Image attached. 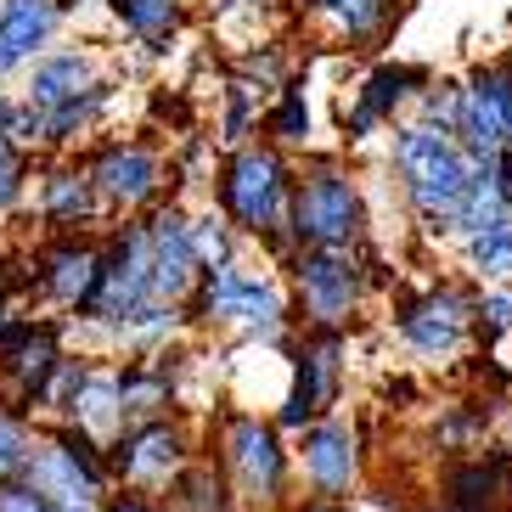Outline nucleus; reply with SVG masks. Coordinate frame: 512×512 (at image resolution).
Masks as SVG:
<instances>
[{"label": "nucleus", "instance_id": "obj_1", "mask_svg": "<svg viewBox=\"0 0 512 512\" xmlns=\"http://www.w3.org/2000/svg\"><path fill=\"white\" fill-rule=\"evenodd\" d=\"M389 169L394 186H400V203L411 209L422 231H439L451 237L456 220H462V203L479 181V158H467V147L439 130V124L422 119H400L389 136Z\"/></svg>", "mask_w": 512, "mask_h": 512}, {"label": "nucleus", "instance_id": "obj_2", "mask_svg": "<svg viewBox=\"0 0 512 512\" xmlns=\"http://www.w3.org/2000/svg\"><path fill=\"white\" fill-rule=\"evenodd\" d=\"M293 186H299V169L287 164V152L276 141H248L214 175V209L237 226V237H254L271 254L293 259V242H287Z\"/></svg>", "mask_w": 512, "mask_h": 512}, {"label": "nucleus", "instance_id": "obj_3", "mask_svg": "<svg viewBox=\"0 0 512 512\" xmlns=\"http://www.w3.org/2000/svg\"><path fill=\"white\" fill-rule=\"evenodd\" d=\"M186 321L192 327H214V332H242L254 344H282L287 332L299 327L293 293L271 271H248L237 259L203 271L197 293L186 299Z\"/></svg>", "mask_w": 512, "mask_h": 512}, {"label": "nucleus", "instance_id": "obj_4", "mask_svg": "<svg viewBox=\"0 0 512 512\" xmlns=\"http://www.w3.org/2000/svg\"><path fill=\"white\" fill-rule=\"evenodd\" d=\"M214 462L226 467L231 490H237L242 512H293V451H287L276 417L259 411H226L214 428Z\"/></svg>", "mask_w": 512, "mask_h": 512}, {"label": "nucleus", "instance_id": "obj_5", "mask_svg": "<svg viewBox=\"0 0 512 512\" xmlns=\"http://www.w3.org/2000/svg\"><path fill=\"white\" fill-rule=\"evenodd\" d=\"M287 242L299 248H366V197L344 158H310L293 186Z\"/></svg>", "mask_w": 512, "mask_h": 512}, {"label": "nucleus", "instance_id": "obj_6", "mask_svg": "<svg viewBox=\"0 0 512 512\" xmlns=\"http://www.w3.org/2000/svg\"><path fill=\"white\" fill-rule=\"evenodd\" d=\"M366 248H299L287 259V293L304 332H349L366 304Z\"/></svg>", "mask_w": 512, "mask_h": 512}, {"label": "nucleus", "instance_id": "obj_7", "mask_svg": "<svg viewBox=\"0 0 512 512\" xmlns=\"http://www.w3.org/2000/svg\"><path fill=\"white\" fill-rule=\"evenodd\" d=\"M23 479L51 496L62 512H102V501L113 496V473H107V445H96L91 434H79L68 422H51L34 439V456L23 467Z\"/></svg>", "mask_w": 512, "mask_h": 512}, {"label": "nucleus", "instance_id": "obj_8", "mask_svg": "<svg viewBox=\"0 0 512 512\" xmlns=\"http://www.w3.org/2000/svg\"><path fill=\"white\" fill-rule=\"evenodd\" d=\"M394 332L422 361H451L479 332V293H467L462 282H422L394 293Z\"/></svg>", "mask_w": 512, "mask_h": 512}, {"label": "nucleus", "instance_id": "obj_9", "mask_svg": "<svg viewBox=\"0 0 512 512\" xmlns=\"http://www.w3.org/2000/svg\"><path fill=\"white\" fill-rule=\"evenodd\" d=\"M344 332H299L293 338V383H287L282 406H276V428L282 434H304L310 422L332 417L344 400Z\"/></svg>", "mask_w": 512, "mask_h": 512}, {"label": "nucleus", "instance_id": "obj_10", "mask_svg": "<svg viewBox=\"0 0 512 512\" xmlns=\"http://www.w3.org/2000/svg\"><path fill=\"white\" fill-rule=\"evenodd\" d=\"M147 304H164L158 293H152V231L147 226H124V231L107 237L102 282H96L91 304L79 310V321L119 332L124 321L136 316V310H147Z\"/></svg>", "mask_w": 512, "mask_h": 512}, {"label": "nucleus", "instance_id": "obj_11", "mask_svg": "<svg viewBox=\"0 0 512 512\" xmlns=\"http://www.w3.org/2000/svg\"><path fill=\"white\" fill-rule=\"evenodd\" d=\"M192 434H186L181 417H152L124 428L113 445H107V473H113V490H152V496H169V484L181 479V467L192 462Z\"/></svg>", "mask_w": 512, "mask_h": 512}, {"label": "nucleus", "instance_id": "obj_12", "mask_svg": "<svg viewBox=\"0 0 512 512\" xmlns=\"http://www.w3.org/2000/svg\"><path fill=\"white\" fill-rule=\"evenodd\" d=\"M456 141L479 164H490V158H501L512 147V57H490L462 74Z\"/></svg>", "mask_w": 512, "mask_h": 512}, {"label": "nucleus", "instance_id": "obj_13", "mask_svg": "<svg viewBox=\"0 0 512 512\" xmlns=\"http://www.w3.org/2000/svg\"><path fill=\"white\" fill-rule=\"evenodd\" d=\"M293 462H299V479L310 484V496L327 501H349L366 479V451H361V428L349 417H321L310 422L293 445Z\"/></svg>", "mask_w": 512, "mask_h": 512}, {"label": "nucleus", "instance_id": "obj_14", "mask_svg": "<svg viewBox=\"0 0 512 512\" xmlns=\"http://www.w3.org/2000/svg\"><path fill=\"white\" fill-rule=\"evenodd\" d=\"M428 85H434V74L422 62H377L344 107V136L366 141L377 130H394V124L406 119V107H417V96Z\"/></svg>", "mask_w": 512, "mask_h": 512}, {"label": "nucleus", "instance_id": "obj_15", "mask_svg": "<svg viewBox=\"0 0 512 512\" xmlns=\"http://www.w3.org/2000/svg\"><path fill=\"white\" fill-rule=\"evenodd\" d=\"M91 181L107 209L136 214L147 203H158V192H164V158L152 147H141V141H113V147L96 152Z\"/></svg>", "mask_w": 512, "mask_h": 512}, {"label": "nucleus", "instance_id": "obj_16", "mask_svg": "<svg viewBox=\"0 0 512 512\" xmlns=\"http://www.w3.org/2000/svg\"><path fill=\"white\" fill-rule=\"evenodd\" d=\"M152 231V293L164 304H181L197 293V282H203V259H197V242H192V214L186 209H158L147 220Z\"/></svg>", "mask_w": 512, "mask_h": 512}, {"label": "nucleus", "instance_id": "obj_17", "mask_svg": "<svg viewBox=\"0 0 512 512\" xmlns=\"http://www.w3.org/2000/svg\"><path fill=\"white\" fill-rule=\"evenodd\" d=\"M512 501V451L507 456H456L439 479L445 512H501Z\"/></svg>", "mask_w": 512, "mask_h": 512}, {"label": "nucleus", "instance_id": "obj_18", "mask_svg": "<svg viewBox=\"0 0 512 512\" xmlns=\"http://www.w3.org/2000/svg\"><path fill=\"white\" fill-rule=\"evenodd\" d=\"M62 361H68V355H62L57 327H51V321H29L23 344H17L6 361H0V377H6V389H12V406H17V411H34V406H40Z\"/></svg>", "mask_w": 512, "mask_h": 512}, {"label": "nucleus", "instance_id": "obj_19", "mask_svg": "<svg viewBox=\"0 0 512 512\" xmlns=\"http://www.w3.org/2000/svg\"><path fill=\"white\" fill-rule=\"evenodd\" d=\"M40 293H46L57 310H85L91 304V293H96V282H102V248L96 242H79V237H68V242H57L46 259H40Z\"/></svg>", "mask_w": 512, "mask_h": 512}, {"label": "nucleus", "instance_id": "obj_20", "mask_svg": "<svg viewBox=\"0 0 512 512\" xmlns=\"http://www.w3.org/2000/svg\"><path fill=\"white\" fill-rule=\"evenodd\" d=\"M119 394H124V428H136V422H152V417H169L175 411V361L164 355H136V361L119 366Z\"/></svg>", "mask_w": 512, "mask_h": 512}, {"label": "nucleus", "instance_id": "obj_21", "mask_svg": "<svg viewBox=\"0 0 512 512\" xmlns=\"http://www.w3.org/2000/svg\"><path fill=\"white\" fill-rule=\"evenodd\" d=\"M299 6H304V17H316L321 29L349 51L377 46V40L389 34L394 12H400L394 0H299Z\"/></svg>", "mask_w": 512, "mask_h": 512}, {"label": "nucleus", "instance_id": "obj_22", "mask_svg": "<svg viewBox=\"0 0 512 512\" xmlns=\"http://www.w3.org/2000/svg\"><path fill=\"white\" fill-rule=\"evenodd\" d=\"M68 428L91 434L96 445H113L124 434V394H119V366H91L79 383L74 406H68Z\"/></svg>", "mask_w": 512, "mask_h": 512}, {"label": "nucleus", "instance_id": "obj_23", "mask_svg": "<svg viewBox=\"0 0 512 512\" xmlns=\"http://www.w3.org/2000/svg\"><path fill=\"white\" fill-rule=\"evenodd\" d=\"M51 29H57V6L51 0H0V74L29 62L51 40Z\"/></svg>", "mask_w": 512, "mask_h": 512}, {"label": "nucleus", "instance_id": "obj_24", "mask_svg": "<svg viewBox=\"0 0 512 512\" xmlns=\"http://www.w3.org/2000/svg\"><path fill=\"white\" fill-rule=\"evenodd\" d=\"M169 507L175 512H242V501L214 456H192L181 467V479L169 484Z\"/></svg>", "mask_w": 512, "mask_h": 512}, {"label": "nucleus", "instance_id": "obj_25", "mask_svg": "<svg viewBox=\"0 0 512 512\" xmlns=\"http://www.w3.org/2000/svg\"><path fill=\"white\" fill-rule=\"evenodd\" d=\"M91 91H96V62L85 51H57V57L34 62V85H29L34 107H62V102H79V96H91Z\"/></svg>", "mask_w": 512, "mask_h": 512}, {"label": "nucleus", "instance_id": "obj_26", "mask_svg": "<svg viewBox=\"0 0 512 512\" xmlns=\"http://www.w3.org/2000/svg\"><path fill=\"white\" fill-rule=\"evenodd\" d=\"M96 181L91 169H57L46 186H40V214H46L51 231H79L96 214Z\"/></svg>", "mask_w": 512, "mask_h": 512}, {"label": "nucleus", "instance_id": "obj_27", "mask_svg": "<svg viewBox=\"0 0 512 512\" xmlns=\"http://www.w3.org/2000/svg\"><path fill=\"white\" fill-rule=\"evenodd\" d=\"M456 248H462V265H467V276H473L479 287L512 282V214L496 220V226H484L479 237L456 242Z\"/></svg>", "mask_w": 512, "mask_h": 512}, {"label": "nucleus", "instance_id": "obj_28", "mask_svg": "<svg viewBox=\"0 0 512 512\" xmlns=\"http://www.w3.org/2000/svg\"><path fill=\"white\" fill-rule=\"evenodd\" d=\"M265 136H271L276 147H304V141H310V102H304V79L299 74L276 91L271 113H265Z\"/></svg>", "mask_w": 512, "mask_h": 512}, {"label": "nucleus", "instance_id": "obj_29", "mask_svg": "<svg viewBox=\"0 0 512 512\" xmlns=\"http://www.w3.org/2000/svg\"><path fill=\"white\" fill-rule=\"evenodd\" d=\"M113 12H119V23L136 40H147V46H164L169 34H175V17H181V6L175 0H113Z\"/></svg>", "mask_w": 512, "mask_h": 512}, {"label": "nucleus", "instance_id": "obj_30", "mask_svg": "<svg viewBox=\"0 0 512 512\" xmlns=\"http://www.w3.org/2000/svg\"><path fill=\"white\" fill-rule=\"evenodd\" d=\"M34 439H40V428L29 422V411H17V406L0 411V484L23 479V467L34 456Z\"/></svg>", "mask_w": 512, "mask_h": 512}, {"label": "nucleus", "instance_id": "obj_31", "mask_svg": "<svg viewBox=\"0 0 512 512\" xmlns=\"http://www.w3.org/2000/svg\"><path fill=\"white\" fill-rule=\"evenodd\" d=\"M192 242H197V259H203V271H214V265H231L237 259V226H231L220 209H209V214H197L192 220Z\"/></svg>", "mask_w": 512, "mask_h": 512}, {"label": "nucleus", "instance_id": "obj_32", "mask_svg": "<svg viewBox=\"0 0 512 512\" xmlns=\"http://www.w3.org/2000/svg\"><path fill=\"white\" fill-rule=\"evenodd\" d=\"M456 113H462V79H434V85L417 96V107H411V119L439 124V130H451V136H456Z\"/></svg>", "mask_w": 512, "mask_h": 512}, {"label": "nucleus", "instance_id": "obj_33", "mask_svg": "<svg viewBox=\"0 0 512 512\" xmlns=\"http://www.w3.org/2000/svg\"><path fill=\"white\" fill-rule=\"evenodd\" d=\"M479 332L484 338H512V282L479 287Z\"/></svg>", "mask_w": 512, "mask_h": 512}, {"label": "nucleus", "instance_id": "obj_34", "mask_svg": "<svg viewBox=\"0 0 512 512\" xmlns=\"http://www.w3.org/2000/svg\"><path fill=\"white\" fill-rule=\"evenodd\" d=\"M0 512H62L51 496H40L29 479H12V484H0Z\"/></svg>", "mask_w": 512, "mask_h": 512}, {"label": "nucleus", "instance_id": "obj_35", "mask_svg": "<svg viewBox=\"0 0 512 512\" xmlns=\"http://www.w3.org/2000/svg\"><path fill=\"white\" fill-rule=\"evenodd\" d=\"M102 512H175L169 496H152V490H113L102 501Z\"/></svg>", "mask_w": 512, "mask_h": 512}, {"label": "nucleus", "instance_id": "obj_36", "mask_svg": "<svg viewBox=\"0 0 512 512\" xmlns=\"http://www.w3.org/2000/svg\"><path fill=\"white\" fill-rule=\"evenodd\" d=\"M23 192V158H0V209H12Z\"/></svg>", "mask_w": 512, "mask_h": 512}, {"label": "nucleus", "instance_id": "obj_37", "mask_svg": "<svg viewBox=\"0 0 512 512\" xmlns=\"http://www.w3.org/2000/svg\"><path fill=\"white\" fill-rule=\"evenodd\" d=\"M490 175H496L501 197H507V209H512V147L501 152V158H490Z\"/></svg>", "mask_w": 512, "mask_h": 512}, {"label": "nucleus", "instance_id": "obj_38", "mask_svg": "<svg viewBox=\"0 0 512 512\" xmlns=\"http://www.w3.org/2000/svg\"><path fill=\"white\" fill-rule=\"evenodd\" d=\"M293 512H355L349 501H327V496H310V501H299Z\"/></svg>", "mask_w": 512, "mask_h": 512}, {"label": "nucleus", "instance_id": "obj_39", "mask_svg": "<svg viewBox=\"0 0 512 512\" xmlns=\"http://www.w3.org/2000/svg\"><path fill=\"white\" fill-rule=\"evenodd\" d=\"M12 113H17L12 102H0V136H6V130H12Z\"/></svg>", "mask_w": 512, "mask_h": 512}, {"label": "nucleus", "instance_id": "obj_40", "mask_svg": "<svg viewBox=\"0 0 512 512\" xmlns=\"http://www.w3.org/2000/svg\"><path fill=\"white\" fill-rule=\"evenodd\" d=\"M0 158H17V147H12V136H0Z\"/></svg>", "mask_w": 512, "mask_h": 512}]
</instances>
